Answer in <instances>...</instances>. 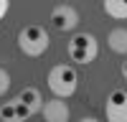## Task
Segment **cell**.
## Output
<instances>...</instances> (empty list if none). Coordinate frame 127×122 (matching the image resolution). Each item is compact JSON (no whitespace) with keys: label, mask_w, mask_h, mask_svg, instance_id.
Returning <instances> with one entry per match:
<instances>
[{"label":"cell","mask_w":127,"mask_h":122,"mask_svg":"<svg viewBox=\"0 0 127 122\" xmlns=\"http://www.w3.org/2000/svg\"><path fill=\"white\" fill-rule=\"evenodd\" d=\"M76 84H79L76 69L69 66V64H56L48 71V89L54 92V97L69 99L74 92H76Z\"/></svg>","instance_id":"obj_1"},{"label":"cell","mask_w":127,"mask_h":122,"mask_svg":"<svg viewBox=\"0 0 127 122\" xmlns=\"http://www.w3.org/2000/svg\"><path fill=\"white\" fill-rule=\"evenodd\" d=\"M48 43H51V38H48L43 26L31 23V26L18 30V48L23 51L26 56H41V54H46Z\"/></svg>","instance_id":"obj_2"},{"label":"cell","mask_w":127,"mask_h":122,"mask_svg":"<svg viewBox=\"0 0 127 122\" xmlns=\"http://www.w3.org/2000/svg\"><path fill=\"white\" fill-rule=\"evenodd\" d=\"M99 54V43L92 33H76L69 41V59L76 61V64H92Z\"/></svg>","instance_id":"obj_3"},{"label":"cell","mask_w":127,"mask_h":122,"mask_svg":"<svg viewBox=\"0 0 127 122\" xmlns=\"http://www.w3.org/2000/svg\"><path fill=\"white\" fill-rule=\"evenodd\" d=\"M104 112H107V122H127V92L125 89L109 92Z\"/></svg>","instance_id":"obj_4"},{"label":"cell","mask_w":127,"mask_h":122,"mask_svg":"<svg viewBox=\"0 0 127 122\" xmlns=\"http://www.w3.org/2000/svg\"><path fill=\"white\" fill-rule=\"evenodd\" d=\"M51 23H54L56 30H61V33H66V30H74L79 26V13L74 5H56L54 13H51Z\"/></svg>","instance_id":"obj_5"},{"label":"cell","mask_w":127,"mask_h":122,"mask_svg":"<svg viewBox=\"0 0 127 122\" xmlns=\"http://www.w3.org/2000/svg\"><path fill=\"white\" fill-rule=\"evenodd\" d=\"M31 115H33V112L23 104L20 97H13V99H8V102L0 104V120L3 122H26Z\"/></svg>","instance_id":"obj_6"},{"label":"cell","mask_w":127,"mask_h":122,"mask_svg":"<svg viewBox=\"0 0 127 122\" xmlns=\"http://www.w3.org/2000/svg\"><path fill=\"white\" fill-rule=\"evenodd\" d=\"M41 115H43L46 122H69L71 109H69V104H66V99L54 97V99L43 102V107H41Z\"/></svg>","instance_id":"obj_7"},{"label":"cell","mask_w":127,"mask_h":122,"mask_svg":"<svg viewBox=\"0 0 127 122\" xmlns=\"http://www.w3.org/2000/svg\"><path fill=\"white\" fill-rule=\"evenodd\" d=\"M18 97L23 99V104L33 112V115H36V112H41V107H43V97H41V92H38L36 87H26V89H20Z\"/></svg>","instance_id":"obj_8"},{"label":"cell","mask_w":127,"mask_h":122,"mask_svg":"<svg viewBox=\"0 0 127 122\" xmlns=\"http://www.w3.org/2000/svg\"><path fill=\"white\" fill-rule=\"evenodd\" d=\"M109 48L114 54H127V28H114L109 30Z\"/></svg>","instance_id":"obj_9"},{"label":"cell","mask_w":127,"mask_h":122,"mask_svg":"<svg viewBox=\"0 0 127 122\" xmlns=\"http://www.w3.org/2000/svg\"><path fill=\"white\" fill-rule=\"evenodd\" d=\"M104 10H107V15L125 20L127 18V0H104Z\"/></svg>","instance_id":"obj_10"},{"label":"cell","mask_w":127,"mask_h":122,"mask_svg":"<svg viewBox=\"0 0 127 122\" xmlns=\"http://www.w3.org/2000/svg\"><path fill=\"white\" fill-rule=\"evenodd\" d=\"M8 89H10V74H8V69L0 66V97H3Z\"/></svg>","instance_id":"obj_11"},{"label":"cell","mask_w":127,"mask_h":122,"mask_svg":"<svg viewBox=\"0 0 127 122\" xmlns=\"http://www.w3.org/2000/svg\"><path fill=\"white\" fill-rule=\"evenodd\" d=\"M8 5H10V0H0V20L5 18V13H8Z\"/></svg>","instance_id":"obj_12"},{"label":"cell","mask_w":127,"mask_h":122,"mask_svg":"<svg viewBox=\"0 0 127 122\" xmlns=\"http://www.w3.org/2000/svg\"><path fill=\"white\" fill-rule=\"evenodd\" d=\"M120 71H122V76H125V81H127V61H122V69H120Z\"/></svg>","instance_id":"obj_13"},{"label":"cell","mask_w":127,"mask_h":122,"mask_svg":"<svg viewBox=\"0 0 127 122\" xmlns=\"http://www.w3.org/2000/svg\"><path fill=\"white\" fill-rule=\"evenodd\" d=\"M79 122H99V120H97V117H81Z\"/></svg>","instance_id":"obj_14"}]
</instances>
